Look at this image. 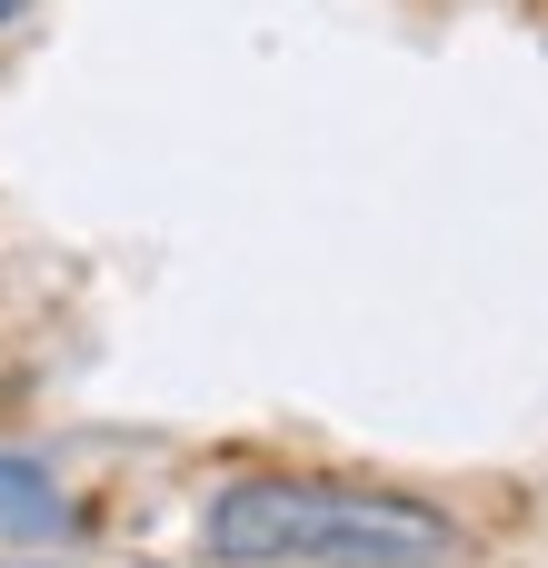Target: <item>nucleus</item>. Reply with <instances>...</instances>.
Segmentation results:
<instances>
[{"mask_svg":"<svg viewBox=\"0 0 548 568\" xmlns=\"http://www.w3.org/2000/svg\"><path fill=\"white\" fill-rule=\"evenodd\" d=\"M200 549L220 568H449L459 519L409 489H349V479H230L200 519Z\"/></svg>","mask_w":548,"mask_h":568,"instance_id":"1","label":"nucleus"},{"mask_svg":"<svg viewBox=\"0 0 548 568\" xmlns=\"http://www.w3.org/2000/svg\"><path fill=\"white\" fill-rule=\"evenodd\" d=\"M60 529H70L60 479L30 469V459H0V539H60Z\"/></svg>","mask_w":548,"mask_h":568,"instance_id":"2","label":"nucleus"},{"mask_svg":"<svg viewBox=\"0 0 548 568\" xmlns=\"http://www.w3.org/2000/svg\"><path fill=\"white\" fill-rule=\"evenodd\" d=\"M20 10H30V0H0V30H10V20H20Z\"/></svg>","mask_w":548,"mask_h":568,"instance_id":"3","label":"nucleus"}]
</instances>
